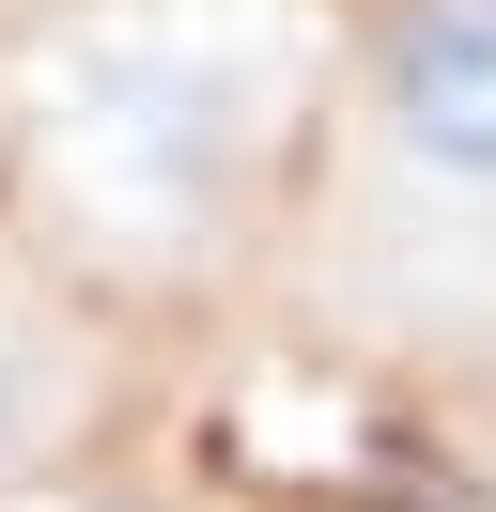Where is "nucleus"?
<instances>
[{
	"instance_id": "2",
	"label": "nucleus",
	"mask_w": 496,
	"mask_h": 512,
	"mask_svg": "<svg viewBox=\"0 0 496 512\" xmlns=\"http://www.w3.org/2000/svg\"><path fill=\"white\" fill-rule=\"evenodd\" d=\"M47 404H62V373H47V342L31 326H0V481L47 450Z\"/></svg>"
},
{
	"instance_id": "1",
	"label": "nucleus",
	"mask_w": 496,
	"mask_h": 512,
	"mask_svg": "<svg viewBox=\"0 0 496 512\" xmlns=\"http://www.w3.org/2000/svg\"><path fill=\"white\" fill-rule=\"evenodd\" d=\"M372 109H388L403 171L496 202V0H403L372 47Z\"/></svg>"
}]
</instances>
